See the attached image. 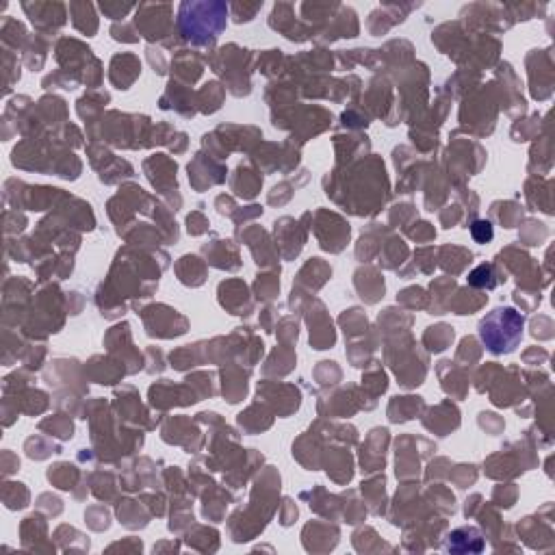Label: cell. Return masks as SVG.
<instances>
[{
  "mask_svg": "<svg viewBox=\"0 0 555 555\" xmlns=\"http://www.w3.org/2000/svg\"><path fill=\"white\" fill-rule=\"evenodd\" d=\"M139 5H126V3H102L100 5V11L111 18V20H121L126 18L133 9H137Z\"/></svg>",
  "mask_w": 555,
  "mask_h": 555,
  "instance_id": "obj_28",
  "label": "cell"
},
{
  "mask_svg": "<svg viewBox=\"0 0 555 555\" xmlns=\"http://www.w3.org/2000/svg\"><path fill=\"white\" fill-rule=\"evenodd\" d=\"M431 412L439 414V419H423V423H425L427 429L436 431L439 436H447L451 429H456L460 425V412L451 404H441L439 408H434Z\"/></svg>",
  "mask_w": 555,
  "mask_h": 555,
  "instance_id": "obj_11",
  "label": "cell"
},
{
  "mask_svg": "<svg viewBox=\"0 0 555 555\" xmlns=\"http://www.w3.org/2000/svg\"><path fill=\"white\" fill-rule=\"evenodd\" d=\"M22 11L39 35H52L68 22V5L64 3H22Z\"/></svg>",
  "mask_w": 555,
  "mask_h": 555,
  "instance_id": "obj_4",
  "label": "cell"
},
{
  "mask_svg": "<svg viewBox=\"0 0 555 555\" xmlns=\"http://www.w3.org/2000/svg\"><path fill=\"white\" fill-rule=\"evenodd\" d=\"M421 408H423L421 397H395L389 406V416L393 423H404L414 419Z\"/></svg>",
  "mask_w": 555,
  "mask_h": 555,
  "instance_id": "obj_16",
  "label": "cell"
},
{
  "mask_svg": "<svg viewBox=\"0 0 555 555\" xmlns=\"http://www.w3.org/2000/svg\"><path fill=\"white\" fill-rule=\"evenodd\" d=\"M221 100H224V89H221V85L219 83H206L204 85V89L198 94V102L202 104L200 109L204 111V113H213V111H217L219 106H221Z\"/></svg>",
  "mask_w": 555,
  "mask_h": 555,
  "instance_id": "obj_21",
  "label": "cell"
},
{
  "mask_svg": "<svg viewBox=\"0 0 555 555\" xmlns=\"http://www.w3.org/2000/svg\"><path fill=\"white\" fill-rule=\"evenodd\" d=\"M454 341V328L449 326H434V328H427L425 336H423V343L427 345L429 351H443L447 349V345Z\"/></svg>",
  "mask_w": 555,
  "mask_h": 555,
  "instance_id": "obj_18",
  "label": "cell"
},
{
  "mask_svg": "<svg viewBox=\"0 0 555 555\" xmlns=\"http://www.w3.org/2000/svg\"><path fill=\"white\" fill-rule=\"evenodd\" d=\"M299 16H295V5L293 3H278L274 5L271 9V16H269V26L278 33H282L286 39L291 41H308L313 39L315 33L308 29L301 20H297Z\"/></svg>",
  "mask_w": 555,
  "mask_h": 555,
  "instance_id": "obj_6",
  "label": "cell"
},
{
  "mask_svg": "<svg viewBox=\"0 0 555 555\" xmlns=\"http://www.w3.org/2000/svg\"><path fill=\"white\" fill-rule=\"evenodd\" d=\"M68 9L72 16V24L83 35L91 37L98 31V16H96V7L91 3H70Z\"/></svg>",
  "mask_w": 555,
  "mask_h": 555,
  "instance_id": "obj_12",
  "label": "cell"
},
{
  "mask_svg": "<svg viewBox=\"0 0 555 555\" xmlns=\"http://www.w3.org/2000/svg\"><path fill=\"white\" fill-rule=\"evenodd\" d=\"M479 425H481L484 429H488L492 436H495L497 431L504 427V421H501V419H497V414H490V412L486 414V412H484V414H481V419H479Z\"/></svg>",
  "mask_w": 555,
  "mask_h": 555,
  "instance_id": "obj_32",
  "label": "cell"
},
{
  "mask_svg": "<svg viewBox=\"0 0 555 555\" xmlns=\"http://www.w3.org/2000/svg\"><path fill=\"white\" fill-rule=\"evenodd\" d=\"M24 449H26L29 458H33V460H44V458H48L50 454H59V447H56V445H48V443L44 445V441H41L39 436L29 439L26 445H24Z\"/></svg>",
  "mask_w": 555,
  "mask_h": 555,
  "instance_id": "obj_26",
  "label": "cell"
},
{
  "mask_svg": "<svg viewBox=\"0 0 555 555\" xmlns=\"http://www.w3.org/2000/svg\"><path fill=\"white\" fill-rule=\"evenodd\" d=\"M471 236L477 241V243H490L492 236H495V230H492V224L490 221H484V219H477L471 224Z\"/></svg>",
  "mask_w": 555,
  "mask_h": 555,
  "instance_id": "obj_30",
  "label": "cell"
},
{
  "mask_svg": "<svg viewBox=\"0 0 555 555\" xmlns=\"http://www.w3.org/2000/svg\"><path fill=\"white\" fill-rule=\"evenodd\" d=\"M20 406H22V410L29 412V414H39V412L46 410L48 397H46V393H41V391H26V393H22V397H20Z\"/></svg>",
  "mask_w": 555,
  "mask_h": 555,
  "instance_id": "obj_25",
  "label": "cell"
},
{
  "mask_svg": "<svg viewBox=\"0 0 555 555\" xmlns=\"http://www.w3.org/2000/svg\"><path fill=\"white\" fill-rule=\"evenodd\" d=\"M148 59H150V64H152L156 74H165V56L161 54V50L148 48Z\"/></svg>",
  "mask_w": 555,
  "mask_h": 555,
  "instance_id": "obj_33",
  "label": "cell"
},
{
  "mask_svg": "<svg viewBox=\"0 0 555 555\" xmlns=\"http://www.w3.org/2000/svg\"><path fill=\"white\" fill-rule=\"evenodd\" d=\"M141 317L146 321V330L150 336H180L187 332V321H184L176 311L167 306H150L141 311Z\"/></svg>",
  "mask_w": 555,
  "mask_h": 555,
  "instance_id": "obj_5",
  "label": "cell"
},
{
  "mask_svg": "<svg viewBox=\"0 0 555 555\" xmlns=\"http://www.w3.org/2000/svg\"><path fill=\"white\" fill-rule=\"evenodd\" d=\"M3 462H5V464H3V466H5V469H3L5 475H11V473L20 466V460H18L11 451H5V454H3Z\"/></svg>",
  "mask_w": 555,
  "mask_h": 555,
  "instance_id": "obj_34",
  "label": "cell"
},
{
  "mask_svg": "<svg viewBox=\"0 0 555 555\" xmlns=\"http://www.w3.org/2000/svg\"><path fill=\"white\" fill-rule=\"evenodd\" d=\"M499 282H506V278H501V274L495 271V265H479L477 269H473L469 274V284L475 289H495Z\"/></svg>",
  "mask_w": 555,
  "mask_h": 555,
  "instance_id": "obj_17",
  "label": "cell"
},
{
  "mask_svg": "<svg viewBox=\"0 0 555 555\" xmlns=\"http://www.w3.org/2000/svg\"><path fill=\"white\" fill-rule=\"evenodd\" d=\"M176 271L180 276V282L189 286H200L206 276L204 263L198 256H182L180 263L176 265Z\"/></svg>",
  "mask_w": 555,
  "mask_h": 555,
  "instance_id": "obj_15",
  "label": "cell"
},
{
  "mask_svg": "<svg viewBox=\"0 0 555 555\" xmlns=\"http://www.w3.org/2000/svg\"><path fill=\"white\" fill-rule=\"evenodd\" d=\"M356 289L366 304H376L384 295V278L376 269L356 271Z\"/></svg>",
  "mask_w": 555,
  "mask_h": 555,
  "instance_id": "obj_10",
  "label": "cell"
},
{
  "mask_svg": "<svg viewBox=\"0 0 555 555\" xmlns=\"http://www.w3.org/2000/svg\"><path fill=\"white\" fill-rule=\"evenodd\" d=\"M111 35H113V39H117V41H126V44H135V41H139V33H137V29H135L133 24H126V22L113 24V26H111Z\"/></svg>",
  "mask_w": 555,
  "mask_h": 555,
  "instance_id": "obj_29",
  "label": "cell"
},
{
  "mask_svg": "<svg viewBox=\"0 0 555 555\" xmlns=\"http://www.w3.org/2000/svg\"><path fill=\"white\" fill-rule=\"evenodd\" d=\"M187 224H189V232L191 234H202V232L209 230V221H206V217L202 213H191L187 217Z\"/></svg>",
  "mask_w": 555,
  "mask_h": 555,
  "instance_id": "obj_31",
  "label": "cell"
},
{
  "mask_svg": "<svg viewBox=\"0 0 555 555\" xmlns=\"http://www.w3.org/2000/svg\"><path fill=\"white\" fill-rule=\"evenodd\" d=\"M76 475H79L76 469H74L72 464H68V462H59V464L50 466V471H48V479H50L56 488H61V490L74 488L72 484H74Z\"/></svg>",
  "mask_w": 555,
  "mask_h": 555,
  "instance_id": "obj_20",
  "label": "cell"
},
{
  "mask_svg": "<svg viewBox=\"0 0 555 555\" xmlns=\"http://www.w3.org/2000/svg\"><path fill=\"white\" fill-rule=\"evenodd\" d=\"M3 64H5V94L11 91V85L16 81H20V64H18V54H14V50L3 48Z\"/></svg>",
  "mask_w": 555,
  "mask_h": 555,
  "instance_id": "obj_24",
  "label": "cell"
},
{
  "mask_svg": "<svg viewBox=\"0 0 555 555\" xmlns=\"http://www.w3.org/2000/svg\"><path fill=\"white\" fill-rule=\"evenodd\" d=\"M261 9H263V0H261V3H232L228 7V11H230V16L234 18L236 24L252 22Z\"/></svg>",
  "mask_w": 555,
  "mask_h": 555,
  "instance_id": "obj_23",
  "label": "cell"
},
{
  "mask_svg": "<svg viewBox=\"0 0 555 555\" xmlns=\"http://www.w3.org/2000/svg\"><path fill=\"white\" fill-rule=\"evenodd\" d=\"M39 429H48L50 436H56L61 441H70L74 436V425L68 416L64 414H56V416H50L46 421L39 423Z\"/></svg>",
  "mask_w": 555,
  "mask_h": 555,
  "instance_id": "obj_19",
  "label": "cell"
},
{
  "mask_svg": "<svg viewBox=\"0 0 555 555\" xmlns=\"http://www.w3.org/2000/svg\"><path fill=\"white\" fill-rule=\"evenodd\" d=\"M525 317L510 306L495 308L479 321V336L486 349L495 356L512 354L523 339Z\"/></svg>",
  "mask_w": 555,
  "mask_h": 555,
  "instance_id": "obj_2",
  "label": "cell"
},
{
  "mask_svg": "<svg viewBox=\"0 0 555 555\" xmlns=\"http://www.w3.org/2000/svg\"><path fill=\"white\" fill-rule=\"evenodd\" d=\"M3 499H5L7 508H11V510L24 508L29 504V490L24 488V484H5Z\"/></svg>",
  "mask_w": 555,
  "mask_h": 555,
  "instance_id": "obj_22",
  "label": "cell"
},
{
  "mask_svg": "<svg viewBox=\"0 0 555 555\" xmlns=\"http://www.w3.org/2000/svg\"><path fill=\"white\" fill-rule=\"evenodd\" d=\"M139 72H141V64L135 54L121 52V54H115L111 61V81L117 85V89H129L139 76Z\"/></svg>",
  "mask_w": 555,
  "mask_h": 555,
  "instance_id": "obj_9",
  "label": "cell"
},
{
  "mask_svg": "<svg viewBox=\"0 0 555 555\" xmlns=\"http://www.w3.org/2000/svg\"><path fill=\"white\" fill-rule=\"evenodd\" d=\"M228 5L219 0L209 3H187L178 5V35L180 41H189L194 46H213L221 31L226 29Z\"/></svg>",
  "mask_w": 555,
  "mask_h": 555,
  "instance_id": "obj_1",
  "label": "cell"
},
{
  "mask_svg": "<svg viewBox=\"0 0 555 555\" xmlns=\"http://www.w3.org/2000/svg\"><path fill=\"white\" fill-rule=\"evenodd\" d=\"M280 291V282L276 276H259L256 280V293L263 299H274Z\"/></svg>",
  "mask_w": 555,
  "mask_h": 555,
  "instance_id": "obj_27",
  "label": "cell"
},
{
  "mask_svg": "<svg viewBox=\"0 0 555 555\" xmlns=\"http://www.w3.org/2000/svg\"><path fill=\"white\" fill-rule=\"evenodd\" d=\"M0 37H3V48L14 50V52L22 50V48L26 46V41H29V35H26L24 24L18 22V20H14V18H9V16L3 18V29H0Z\"/></svg>",
  "mask_w": 555,
  "mask_h": 555,
  "instance_id": "obj_13",
  "label": "cell"
},
{
  "mask_svg": "<svg viewBox=\"0 0 555 555\" xmlns=\"http://www.w3.org/2000/svg\"><path fill=\"white\" fill-rule=\"evenodd\" d=\"M135 29L148 41H161L167 48L178 44V26H174V7L161 3H141L135 9Z\"/></svg>",
  "mask_w": 555,
  "mask_h": 555,
  "instance_id": "obj_3",
  "label": "cell"
},
{
  "mask_svg": "<svg viewBox=\"0 0 555 555\" xmlns=\"http://www.w3.org/2000/svg\"><path fill=\"white\" fill-rule=\"evenodd\" d=\"M360 33V24H358V16L351 7L341 5L339 11L334 14V18L330 20V24L326 26V31L317 37L319 41H334L341 37H358Z\"/></svg>",
  "mask_w": 555,
  "mask_h": 555,
  "instance_id": "obj_7",
  "label": "cell"
},
{
  "mask_svg": "<svg viewBox=\"0 0 555 555\" xmlns=\"http://www.w3.org/2000/svg\"><path fill=\"white\" fill-rule=\"evenodd\" d=\"M263 184V178L256 176V171H252L250 167H243L239 165L236 169V176L232 178V189L234 194L243 196V198H254L261 189Z\"/></svg>",
  "mask_w": 555,
  "mask_h": 555,
  "instance_id": "obj_14",
  "label": "cell"
},
{
  "mask_svg": "<svg viewBox=\"0 0 555 555\" xmlns=\"http://www.w3.org/2000/svg\"><path fill=\"white\" fill-rule=\"evenodd\" d=\"M219 301L232 315H250L252 301L248 299V286L239 280H230L219 284Z\"/></svg>",
  "mask_w": 555,
  "mask_h": 555,
  "instance_id": "obj_8",
  "label": "cell"
}]
</instances>
